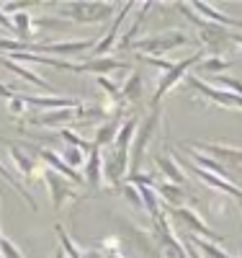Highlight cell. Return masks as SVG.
<instances>
[{
	"label": "cell",
	"instance_id": "cb8c5ba5",
	"mask_svg": "<svg viewBox=\"0 0 242 258\" xmlns=\"http://www.w3.org/2000/svg\"><path fill=\"white\" fill-rule=\"evenodd\" d=\"M0 178H3V181H6V183H8V186H11L13 191H18V197H24V199H26V204L31 207V212H36V209H39V207H36V199H34L31 194H29V191L24 188V183H21V178H18V176L13 173V170H8V168H6L3 163H0Z\"/></svg>",
	"mask_w": 242,
	"mask_h": 258
},
{
	"label": "cell",
	"instance_id": "1f68e13d",
	"mask_svg": "<svg viewBox=\"0 0 242 258\" xmlns=\"http://www.w3.org/2000/svg\"><path fill=\"white\" fill-rule=\"evenodd\" d=\"M24 109H26V103H24V98H21V93H13L8 98V111L13 116H21V114H24Z\"/></svg>",
	"mask_w": 242,
	"mask_h": 258
},
{
	"label": "cell",
	"instance_id": "ac0fdd59",
	"mask_svg": "<svg viewBox=\"0 0 242 258\" xmlns=\"http://www.w3.org/2000/svg\"><path fill=\"white\" fill-rule=\"evenodd\" d=\"M0 64H3L6 70H11L13 75H18V78H24L29 85H34V88H39V91H44V93H52V85L44 80L41 75H36L34 70H29L26 64H18V62H13V59H8L6 54H0Z\"/></svg>",
	"mask_w": 242,
	"mask_h": 258
},
{
	"label": "cell",
	"instance_id": "8992f818",
	"mask_svg": "<svg viewBox=\"0 0 242 258\" xmlns=\"http://www.w3.org/2000/svg\"><path fill=\"white\" fill-rule=\"evenodd\" d=\"M170 155H173V160L178 163V165H188L191 168V173L199 178L201 183H206L209 188H214L216 194H222V197H229V199H237V202H242V188H239V183H232V181H224V178H216V176H211V173H206V170H201L199 165H193L191 160H186L181 153H175V150H170Z\"/></svg>",
	"mask_w": 242,
	"mask_h": 258
},
{
	"label": "cell",
	"instance_id": "4dcf8cb0",
	"mask_svg": "<svg viewBox=\"0 0 242 258\" xmlns=\"http://www.w3.org/2000/svg\"><path fill=\"white\" fill-rule=\"evenodd\" d=\"M0 255L3 258H24V253H21L8 238H0Z\"/></svg>",
	"mask_w": 242,
	"mask_h": 258
},
{
	"label": "cell",
	"instance_id": "7a4b0ae2",
	"mask_svg": "<svg viewBox=\"0 0 242 258\" xmlns=\"http://www.w3.org/2000/svg\"><path fill=\"white\" fill-rule=\"evenodd\" d=\"M186 44H191V36L173 29V31L152 34V36H144V39H134L126 52H139L142 57H160L165 52H173V49L186 47Z\"/></svg>",
	"mask_w": 242,
	"mask_h": 258
},
{
	"label": "cell",
	"instance_id": "6da1fadb",
	"mask_svg": "<svg viewBox=\"0 0 242 258\" xmlns=\"http://www.w3.org/2000/svg\"><path fill=\"white\" fill-rule=\"evenodd\" d=\"M163 124V109H149V114L142 119V124L137 126V135H134V142H131V150H129V176H137L139 168L147 158V150L155 140L157 129Z\"/></svg>",
	"mask_w": 242,
	"mask_h": 258
},
{
	"label": "cell",
	"instance_id": "8d00e7d4",
	"mask_svg": "<svg viewBox=\"0 0 242 258\" xmlns=\"http://www.w3.org/2000/svg\"><path fill=\"white\" fill-rule=\"evenodd\" d=\"M52 258H64V253H62V250H57V253H54Z\"/></svg>",
	"mask_w": 242,
	"mask_h": 258
},
{
	"label": "cell",
	"instance_id": "9a60e30c",
	"mask_svg": "<svg viewBox=\"0 0 242 258\" xmlns=\"http://www.w3.org/2000/svg\"><path fill=\"white\" fill-rule=\"evenodd\" d=\"M21 98H24L26 106H34V109H39V111L77 109V106H83V101L72 98V96H24V93H21Z\"/></svg>",
	"mask_w": 242,
	"mask_h": 258
},
{
	"label": "cell",
	"instance_id": "ba28073f",
	"mask_svg": "<svg viewBox=\"0 0 242 258\" xmlns=\"http://www.w3.org/2000/svg\"><path fill=\"white\" fill-rule=\"evenodd\" d=\"M188 85L196 91V93H201L206 101H211L214 106H222V109H232V111H242V96H234V93H227V91H219L214 88L211 83H204L201 78H196V75H188L186 78Z\"/></svg>",
	"mask_w": 242,
	"mask_h": 258
},
{
	"label": "cell",
	"instance_id": "d590c367",
	"mask_svg": "<svg viewBox=\"0 0 242 258\" xmlns=\"http://www.w3.org/2000/svg\"><path fill=\"white\" fill-rule=\"evenodd\" d=\"M234 44L239 47V54H242V36H234Z\"/></svg>",
	"mask_w": 242,
	"mask_h": 258
},
{
	"label": "cell",
	"instance_id": "e0dca14e",
	"mask_svg": "<svg viewBox=\"0 0 242 258\" xmlns=\"http://www.w3.org/2000/svg\"><path fill=\"white\" fill-rule=\"evenodd\" d=\"M191 8L199 13L201 18H206V21H211V24H216V26H222V29H242V18H232V16H227V13H222V11H216L211 3H191Z\"/></svg>",
	"mask_w": 242,
	"mask_h": 258
},
{
	"label": "cell",
	"instance_id": "277c9868",
	"mask_svg": "<svg viewBox=\"0 0 242 258\" xmlns=\"http://www.w3.org/2000/svg\"><path fill=\"white\" fill-rule=\"evenodd\" d=\"M67 16L75 24H106L108 18L116 16V6L114 3H98V0H77V3H64Z\"/></svg>",
	"mask_w": 242,
	"mask_h": 258
},
{
	"label": "cell",
	"instance_id": "ffe728a7",
	"mask_svg": "<svg viewBox=\"0 0 242 258\" xmlns=\"http://www.w3.org/2000/svg\"><path fill=\"white\" fill-rule=\"evenodd\" d=\"M155 191L168 209H181V207H188L186 202H193V197H188L183 186H175V183H157Z\"/></svg>",
	"mask_w": 242,
	"mask_h": 258
},
{
	"label": "cell",
	"instance_id": "3957f363",
	"mask_svg": "<svg viewBox=\"0 0 242 258\" xmlns=\"http://www.w3.org/2000/svg\"><path fill=\"white\" fill-rule=\"evenodd\" d=\"M204 57H206V52L199 49L196 54H191V57H186V59H181V62H175V64H173V70L163 73V78H160V83H157V88H155V96H152V101H149V103H152V109H157V106L163 103V98H165V93L173 91L181 80H186L188 73H191L193 68H199Z\"/></svg>",
	"mask_w": 242,
	"mask_h": 258
},
{
	"label": "cell",
	"instance_id": "44dd1931",
	"mask_svg": "<svg viewBox=\"0 0 242 258\" xmlns=\"http://www.w3.org/2000/svg\"><path fill=\"white\" fill-rule=\"evenodd\" d=\"M54 235H57V240H59V250L64 253V258H98L101 253L93 248V250H80V245L70 238V232L64 230L62 225H54Z\"/></svg>",
	"mask_w": 242,
	"mask_h": 258
},
{
	"label": "cell",
	"instance_id": "4316f807",
	"mask_svg": "<svg viewBox=\"0 0 242 258\" xmlns=\"http://www.w3.org/2000/svg\"><path fill=\"white\" fill-rule=\"evenodd\" d=\"M149 11H152V3H144V6L139 8V16L134 18V24H131V29H129V31H126L124 36H121V41L116 44V47H119L121 52H126V49H129V44H131V41H134V34H137V31L142 29V24H144V18H147V13H149Z\"/></svg>",
	"mask_w": 242,
	"mask_h": 258
},
{
	"label": "cell",
	"instance_id": "60d3db41",
	"mask_svg": "<svg viewBox=\"0 0 242 258\" xmlns=\"http://www.w3.org/2000/svg\"><path fill=\"white\" fill-rule=\"evenodd\" d=\"M0 258H3V255H0Z\"/></svg>",
	"mask_w": 242,
	"mask_h": 258
},
{
	"label": "cell",
	"instance_id": "8fae6325",
	"mask_svg": "<svg viewBox=\"0 0 242 258\" xmlns=\"http://www.w3.org/2000/svg\"><path fill=\"white\" fill-rule=\"evenodd\" d=\"M44 186H47V191H49V199H52V207H54V209L64 207L67 202L80 199V194L72 188V183H70L67 178L52 173V170H44Z\"/></svg>",
	"mask_w": 242,
	"mask_h": 258
},
{
	"label": "cell",
	"instance_id": "f546056e",
	"mask_svg": "<svg viewBox=\"0 0 242 258\" xmlns=\"http://www.w3.org/2000/svg\"><path fill=\"white\" fill-rule=\"evenodd\" d=\"M59 155H62V160H64V163H67L70 168H75V170H77V168H83V165H85V160H88V155L83 153L80 147H64Z\"/></svg>",
	"mask_w": 242,
	"mask_h": 258
},
{
	"label": "cell",
	"instance_id": "d4e9b609",
	"mask_svg": "<svg viewBox=\"0 0 242 258\" xmlns=\"http://www.w3.org/2000/svg\"><path fill=\"white\" fill-rule=\"evenodd\" d=\"M11 21H13L16 36L24 41V44H31V36H34V18H31L26 11H21V13L11 16Z\"/></svg>",
	"mask_w": 242,
	"mask_h": 258
},
{
	"label": "cell",
	"instance_id": "d6986e66",
	"mask_svg": "<svg viewBox=\"0 0 242 258\" xmlns=\"http://www.w3.org/2000/svg\"><path fill=\"white\" fill-rule=\"evenodd\" d=\"M83 181L91 188H101V183H103V153L98 147L91 150V155H88V160L83 165Z\"/></svg>",
	"mask_w": 242,
	"mask_h": 258
},
{
	"label": "cell",
	"instance_id": "9c48e42d",
	"mask_svg": "<svg viewBox=\"0 0 242 258\" xmlns=\"http://www.w3.org/2000/svg\"><path fill=\"white\" fill-rule=\"evenodd\" d=\"M34 158H36L44 168H47V170H52V173H57V176H62V178H67L70 183H80V181H83L80 170L70 168L67 163L62 160V155L57 153V150H52V147H34Z\"/></svg>",
	"mask_w": 242,
	"mask_h": 258
},
{
	"label": "cell",
	"instance_id": "ab89813d",
	"mask_svg": "<svg viewBox=\"0 0 242 258\" xmlns=\"http://www.w3.org/2000/svg\"><path fill=\"white\" fill-rule=\"evenodd\" d=\"M239 258H242V253H239Z\"/></svg>",
	"mask_w": 242,
	"mask_h": 258
},
{
	"label": "cell",
	"instance_id": "d6a6232c",
	"mask_svg": "<svg viewBox=\"0 0 242 258\" xmlns=\"http://www.w3.org/2000/svg\"><path fill=\"white\" fill-rule=\"evenodd\" d=\"M0 29H6V31L16 34V29H13V21H11V16H6L3 11H0Z\"/></svg>",
	"mask_w": 242,
	"mask_h": 258
},
{
	"label": "cell",
	"instance_id": "5bb4252c",
	"mask_svg": "<svg viewBox=\"0 0 242 258\" xmlns=\"http://www.w3.org/2000/svg\"><path fill=\"white\" fill-rule=\"evenodd\" d=\"M191 147H196L199 153H204V155H209V158H214L216 163L222 160V163H227V165H232V168H242V147H229V145H211V142H206V145H199V142H188Z\"/></svg>",
	"mask_w": 242,
	"mask_h": 258
},
{
	"label": "cell",
	"instance_id": "f1b7e54d",
	"mask_svg": "<svg viewBox=\"0 0 242 258\" xmlns=\"http://www.w3.org/2000/svg\"><path fill=\"white\" fill-rule=\"evenodd\" d=\"M211 85L219 91H227V93H234V96H242V80L237 78H229V75H214L211 78Z\"/></svg>",
	"mask_w": 242,
	"mask_h": 258
},
{
	"label": "cell",
	"instance_id": "2e32d148",
	"mask_svg": "<svg viewBox=\"0 0 242 258\" xmlns=\"http://www.w3.org/2000/svg\"><path fill=\"white\" fill-rule=\"evenodd\" d=\"M116 70H131V62H126V59H114V57H96V59L80 62V75L93 73V75L98 78V75L116 73Z\"/></svg>",
	"mask_w": 242,
	"mask_h": 258
},
{
	"label": "cell",
	"instance_id": "52a82bcc",
	"mask_svg": "<svg viewBox=\"0 0 242 258\" xmlns=\"http://www.w3.org/2000/svg\"><path fill=\"white\" fill-rule=\"evenodd\" d=\"M170 214L178 222H183L196 238H204V240H209V243H224V235L222 232H216V230H211L209 225H206V220L201 217L199 212H196L193 207H181V209H168Z\"/></svg>",
	"mask_w": 242,
	"mask_h": 258
},
{
	"label": "cell",
	"instance_id": "484cf974",
	"mask_svg": "<svg viewBox=\"0 0 242 258\" xmlns=\"http://www.w3.org/2000/svg\"><path fill=\"white\" fill-rule=\"evenodd\" d=\"M119 129H121L119 121H106L103 126H98V129H96V137H93V147L103 150V147H108V145H114Z\"/></svg>",
	"mask_w": 242,
	"mask_h": 258
},
{
	"label": "cell",
	"instance_id": "30bf717a",
	"mask_svg": "<svg viewBox=\"0 0 242 258\" xmlns=\"http://www.w3.org/2000/svg\"><path fill=\"white\" fill-rule=\"evenodd\" d=\"M8 155H11V165L16 173H21L26 181H36V178H44V168L36 158H31L24 147H16L11 140H8Z\"/></svg>",
	"mask_w": 242,
	"mask_h": 258
},
{
	"label": "cell",
	"instance_id": "603a6c76",
	"mask_svg": "<svg viewBox=\"0 0 242 258\" xmlns=\"http://www.w3.org/2000/svg\"><path fill=\"white\" fill-rule=\"evenodd\" d=\"M142 91H144V75L142 70H131L129 80L121 85V103H137L142 101Z\"/></svg>",
	"mask_w": 242,
	"mask_h": 258
},
{
	"label": "cell",
	"instance_id": "74e56055",
	"mask_svg": "<svg viewBox=\"0 0 242 258\" xmlns=\"http://www.w3.org/2000/svg\"><path fill=\"white\" fill-rule=\"evenodd\" d=\"M0 142H8V140H3V137H0Z\"/></svg>",
	"mask_w": 242,
	"mask_h": 258
},
{
	"label": "cell",
	"instance_id": "e575fe53",
	"mask_svg": "<svg viewBox=\"0 0 242 258\" xmlns=\"http://www.w3.org/2000/svg\"><path fill=\"white\" fill-rule=\"evenodd\" d=\"M103 258H124L121 250H111V253H103Z\"/></svg>",
	"mask_w": 242,
	"mask_h": 258
},
{
	"label": "cell",
	"instance_id": "f35d334b",
	"mask_svg": "<svg viewBox=\"0 0 242 258\" xmlns=\"http://www.w3.org/2000/svg\"><path fill=\"white\" fill-rule=\"evenodd\" d=\"M239 209H242V202H239Z\"/></svg>",
	"mask_w": 242,
	"mask_h": 258
},
{
	"label": "cell",
	"instance_id": "836d02e7",
	"mask_svg": "<svg viewBox=\"0 0 242 258\" xmlns=\"http://www.w3.org/2000/svg\"><path fill=\"white\" fill-rule=\"evenodd\" d=\"M186 253H188V258H204V255L199 253V248H196V245H191V243L186 245Z\"/></svg>",
	"mask_w": 242,
	"mask_h": 258
},
{
	"label": "cell",
	"instance_id": "4fadbf2b",
	"mask_svg": "<svg viewBox=\"0 0 242 258\" xmlns=\"http://www.w3.org/2000/svg\"><path fill=\"white\" fill-rule=\"evenodd\" d=\"M137 6L134 3H126L116 16H114V24H111V29H108L106 31V36L101 39V41H96V47H93V54L96 57H108V54H111L114 52V47L119 44V31H121V24H124V18L131 13V11H134Z\"/></svg>",
	"mask_w": 242,
	"mask_h": 258
},
{
	"label": "cell",
	"instance_id": "83f0119b",
	"mask_svg": "<svg viewBox=\"0 0 242 258\" xmlns=\"http://www.w3.org/2000/svg\"><path fill=\"white\" fill-rule=\"evenodd\" d=\"M229 64H232V59H227V57H222V54H211V57H204V59H201L199 68H201L204 73H211V78H214V75H222V70H227Z\"/></svg>",
	"mask_w": 242,
	"mask_h": 258
},
{
	"label": "cell",
	"instance_id": "7402d4cb",
	"mask_svg": "<svg viewBox=\"0 0 242 258\" xmlns=\"http://www.w3.org/2000/svg\"><path fill=\"white\" fill-rule=\"evenodd\" d=\"M155 163H157V170L168 178V183H175V186H183V183H188V178H186V173H183V168L173 160V155L168 153H157L155 155Z\"/></svg>",
	"mask_w": 242,
	"mask_h": 258
},
{
	"label": "cell",
	"instance_id": "7c38bea8",
	"mask_svg": "<svg viewBox=\"0 0 242 258\" xmlns=\"http://www.w3.org/2000/svg\"><path fill=\"white\" fill-rule=\"evenodd\" d=\"M80 109V106H77ZM77 109H57V111H41L36 116H29V126H52V129H70V124H77Z\"/></svg>",
	"mask_w": 242,
	"mask_h": 258
},
{
	"label": "cell",
	"instance_id": "5b68a950",
	"mask_svg": "<svg viewBox=\"0 0 242 258\" xmlns=\"http://www.w3.org/2000/svg\"><path fill=\"white\" fill-rule=\"evenodd\" d=\"M152 238H155V245H157L160 258H188L186 245L178 240V235L173 232L165 212L160 214L157 220H152Z\"/></svg>",
	"mask_w": 242,
	"mask_h": 258
}]
</instances>
